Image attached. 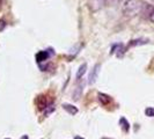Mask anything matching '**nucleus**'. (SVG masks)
Masks as SVG:
<instances>
[{
	"label": "nucleus",
	"mask_w": 154,
	"mask_h": 139,
	"mask_svg": "<svg viewBox=\"0 0 154 139\" xmlns=\"http://www.w3.org/2000/svg\"><path fill=\"white\" fill-rule=\"evenodd\" d=\"M144 5L141 0H126L123 6V13L126 16H136L143 9Z\"/></svg>",
	"instance_id": "f257e3e1"
},
{
	"label": "nucleus",
	"mask_w": 154,
	"mask_h": 139,
	"mask_svg": "<svg viewBox=\"0 0 154 139\" xmlns=\"http://www.w3.org/2000/svg\"><path fill=\"white\" fill-rule=\"evenodd\" d=\"M100 70H101V65L100 64H96L94 66V68L91 70L90 74H89V78H88V83H89V85H93V83H95V81H96V79L99 77Z\"/></svg>",
	"instance_id": "f03ea898"
},
{
	"label": "nucleus",
	"mask_w": 154,
	"mask_h": 139,
	"mask_svg": "<svg viewBox=\"0 0 154 139\" xmlns=\"http://www.w3.org/2000/svg\"><path fill=\"white\" fill-rule=\"evenodd\" d=\"M98 97H99V101L101 102V104H103V105H108L111 102V97L109 95H107V94L99 93L98 94Z\"/></svg>",
	"instance_id": "7ed1b4c3"
},
{
	"label": "nucleus",
	"mask_w": 154,
	"mask_h": 139,
	"mask_svg": "<svg viewBox=\"0 0 154 139\" xmlns=\"http://www.w3.org/2000/svg\"><path fill=\"white\" fill-rule=\"evenodd\" d=\"M63 109H65L70 115H77L78 114V108L70 104V103H64L63 104Z\"/></svg>",
	"instance_id": "20e7f679"
},
{
	"label": "nucleus",
	"mask_w": 154,
	"mask_h": 139,
	"mask_svg": "<svg viewBox=\"0 0 154 139\" xmlns=\"http://www.w3.org/2000/svg\"><path fill=\"white\" fill-rule=\"evenodd\" d=\"M49 57H50V54L48 53V51H41V52H38V53L36 54V59H37L38 63H41V62H45Z\"/></svg>",
	"instance_id": "39448f33"
},
{
	"label": "nucleus",
	"mask_w": 154,
	"mask_h": 139,
	"mask_svg": "<svg viewBox=\"0 0 154 139\" xmlns=\"http://www.w3.org/2000/svg\"><path fill=\"white\" fill-rule=\"evenodd\" d=\"M87 72V64L86 63H83L82 65H80V67L78 68V72H77V80H80L82 77H83V74Z\"/></svg>",
	"instance_id": "423d86ee"
},
{
	"label": "nucleus",
	"mask_w": 154,
	"mask_h": 139,
	"mask_svg": "<svg viewBox=\"0 0 154 139\" xmlns=\"http://www.w3.org/2000/svg\"><path fill=\"white\" fill-rule=\"evenodd\" d=\"M82 91H83V85H79V86L77 87L74 94H73L74 100H79V99H80V96H81V94H82Z\"/></svg>",
	"instance_id": "0eeeda50"
},
{
	"label": "nucleus",
	"mask_w": 154,
	"mask_h": 139,
	"mask_svg": "<svg viewBox=\"0 0 154 139\" xmlns=\"http://www.w3.org/2000/svg\"><path fill=\"white\" fill-rule=\"evenodd\" d=\"M119 123H120V124H123L122 126H123V130H124L125 132H128V131H129V123L126 122V120H125V118H120Z\"/></svg>",
	"instance_id": "6e6552de"
},
{
	"label": "nucleus",
	"mask_w": 154,
	"mask_h": 139,
	"mask_svg": "<svg viewBox=\"0 0 154 139\" xmlns=\"http://www.w3.org/2000/svg\"><path fill=\"white\" fill-rule=\"evenodd\" d=\"M145 114H146V116H148V117H154V108H152V107L146 108V109H145Z\"/></svg>",
	"instance_id": "1a4fd4ad"
},
{
	"label": "nucleus",
	"mask_w": 154,
	"mask_h": 139,
	"mask_svg": "<svg viewBox=\"0 0 154 139\" xmlns=\"http://www.w3.org/2000/svg\"><path fill=\"white\" fill-rule=\"evenodd\" d=\"M53 110H54V107H53L52 104L49 105V107H46V108H45V111H44V116H49Z\"/></svg>",
	"instance_id": "9d476101"
},
{
	"label": "nucleus",
	"mask_w": 154,
	"mask_h": 139,
	"mask_svg": "<svg viewBox=\"0 0 154 139\" xmlns=\"http://www.w3.org/2000/svg\"><path fill=\"white\" fill-rule=\"evenodd\" d=\"M6 21L5 20H0V32H3L5 29V27H6Z\"/></svg>",
	"instance_id": "9b49d317"
},
{
	"label": "nucleus",
	"mask_w": 154,
	"mask_h": 139,
	"mask_svg": "<svg viewBox=\"0 0 154 139\" xmlns=\"http://www.w3.org/2000/svg\"><path fill=\"white\" fill-rule=\"evenodd\" d=\"M106 1L108 4H110V5H114V4H117L118 1H120V0H106Z\"/></svg>",
	"instance_id": "f8f14e48"
},
{
	"label": "nucleus",
	"mask_w": 154,
	"mask_h": 139,
	"mask_svg": "<svg viewBox=\"0 0 154 139\" xmlns=\"http://www.w3.org/2000/svg\"><path fill=\"white\" fill-rule=\"evenodd\" d=\"M149 19H151L152 22H154V8L152 9V12H151V14H149Z\"/></svg>",
	"instance_id": "ddd939ff"
},
{
	"label": "nucleus",
	"mask_w": 154,
	"mask_h": 139,
	"mask_svg": "<svg viewBox=\"0 0 154 139\" xmlns=\"http://www.w3.org/2000/svg\"><path fill=\"white\" fill-rule=\"evenodd\" d=\"M74 139H85V138H82V137H79V136H77Z\"/></svg>",
	"instance_id": "4468645a"
},
{
	"label": "nucleus",
	"mask_w": 154,
	"mask_h": 139,
	"mask_svg": "<svg viewBox=\"0 0 154 139\" xmlns=\"http://www.w3.org/2000/svg\"><path fill=\"white\" fill-rule=\"evenodd\" d=\"M21 139H28V137H27V136H22Z\"/></svg>",
	"instance_id": "2eb2a0df"
},
{
	"label": "nucleus",
	"mask_w": 154,
	"mask_h": 139,
	"mask_svg": "<svg viewBox=\"0 0 154 139\" xmlns=\"http://www.w3.org/2000/svg\"><path fill=\"white\" fill-rule=\"evenodd\" d=\"M148 1H149L151 4H154V0H148Z\"/></svg>",
	"instance_id": "dca6fc26"
},
{
	"label": "nucleus",
	"mask_w": 154,
	"mask_h": 139,
	"mask_svg": "<svg viewBox=\"0 0 154 139\" xmlns=\"http://www.w3.org/2000/svg\"><path fill=\"white\" fill-rule=\"evenodd\" d=\"M6 139H9V138H6Z\"/></svg>",
	"instance_id": "f3484780"
}]
</instances>
